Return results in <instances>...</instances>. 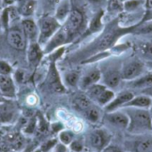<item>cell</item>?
I'll return each mask as SVG.
<instances>
[{
  "instance_id": "obj_1",
  "label": "cell",
  "mask_w": 152,
  "mask_h": 152,
  "mask_svg": "<svg viewBox=\"0 0 152 152\" xmlns=\"http://www.w3.org/2000/svg\"><path fill=\"white\" fill-rule=\"evenodd\" d=\"M129 118L127 131L133 134H144L152 131V119L150 110L138 108H122Z\"/></svg>"
},
{
  "instance_id": "obj_2",
  "label": "cell",
  "mask_w": 152,
  "mask_h": 152,
  "mask_svg": "<svg viewBox=\"0 0 152 152\" xmlns=\"http://www.w3.org/2000/svg\"><path fill=\"white\" fill-rule=\"evenodd\" d=\"M37 26L39 30L37 42L44 47L47 41L61 27V24L54 18L53 15L45 14L39 18L37 22Z\"/></svg>"
},
{
  "instance_id": "obj_3",
  "label": "cell",
  "mask_w": 152,
  "mask_h": 152,
  "mask_svg": "<svg viewBox=\"0 0 152 152\" xmlns=\"http://www.w3.org/2000/svg\"><path fill=\"white\" fill-rule=\"evenodd\" d=\"M145 66L144 64L138 59H132L126 62L121 66V76L122 80L129 82L136 79L144 73Z\"/></svg>"
},
{
  "instance_id": "obj_4",
  "label": "cell",
  "mask_w": 152,
  "mask_h": 152,
  "mask_svg": "<svg viewBox=\"0 0 152 152\" xmlns=\"http://www.w3.org/2000/svg\"><path fill=\"white\" fill-rule=\"evenodd\" d=\"M71 39V37L68 33V31L61 27L54 33V35L47 41V43L44 46V53L45 55H49L56 49L64 47L69 41Z\"/></svg>"
},
{
  "instance_id": "obj_5",
  "label": "cell",
  "mask_w": 152,
  "mask_h": 152,
  "mask_svg": "<svg viewBox=\"0 0 152 152\" xmlns=\"http://www.w3.org/2000/svg\"><path fill=\"white\" fill-rule=\"evenodd\" d=\"M110 135L102 129L93 131L88 136V143L91 149L94 152H102L109 144Z\"/></svg>"
},
{
  "instance_id": "obj_6",
  "label": "cell",
  "mask_w": 152,
  "mask_h": 152,
  "mask_svg": "<svg viewBox=\"0 0 152 152\" xmlns=\"http://www.w3.org/2000/svg\"><path fill=\"white\" fill-rule=\"evenodd\" d=\"M83 23H84L83 13L77 8H72L69 17L62 24V27L68 31L69 36L72 38L81 29Z\"/></svg>"
},
{
  "instance_id": "obj_7",
  "label": "cell",
  "mask_w": 152,
  "mask_h": 152,
  "mask_svg": "<svg viewBox=\"0 0 152 152\" xmlns=\"http://www.w3.org/2000/svg\"><path fill=\"white\" fill-rule=\"evenodd\" d=\"M6 39L9 45L16 50L22 51L27 48L28 41L23 31L21 30V28H9L7 30Z\"/></svg>"
},
{
  "instance_id": "obj_8",
  "label": "cell",
  "mask_w": 152,
  "mask_h": 152,
  "mask_svg": "<svg viewBox=\"0 0 152 152\" xmlns=\"http://www.w3.org/2000/svg\"><path fill=\"white\" fill-rule=\"evenodd\" d=\"M101 80H102V83L104 84L109 89L112 90L118 87L121 82L123 81L121 76V67L118 68L117 65H114L107 68L104 73L102 72Z\"/></svg>"
},
{
  "instance_id": "obj_9",
  "label": "cell",
  "mask_w": 152,
  "mask_h": 152,
  "mask_svg": "<svg viewBox=\"0 0 152 152\" xmlns=\"http://www.w3.org/2000/svg\"><path fill=\"white\" fill-rule=\"evenodd\" d=\"M46 81L48 82L49 87H51L52 90H53L54 92L63 93L66 91V86L64 85L61 78V75L56 67V64L54 62H51L49 65Z\"/></svg>"
},
{
  "instance_id": "obj_10",
  "label": "cell",
  "mask_w": 152,
  "mask_h": 152,
  "mask_svg": "<svg viewBox=\"0 0 152 152\" xmlns=\"http://www.w3.org/2000/svg\"><path fill=\"white\" fill-rule=\"evenodd\" d=\"M20 28L28 43L38 41L39 30L37 22H36L31 17L22 18L20 22Z\"/></svg>"
},
{
  "instance_id": "obj_11",
  "label": "cell",
  "mask_w": 152,
  "mask_h": 152,
  "mask_svg": "<svg viewBox=\"0 0 152 152\" xmlns=\"http://www.w3.org/2000/svg\"><path fill=\"white\" fill-rule=\"evenodd\" d=\"M105 120L110 125L120 129H127L129 125L128 116L124 110H114L108 112L105 116Z\"/></svg>"
},
{
  "instance_id": "obj_12",
  "label": "cell",
  "mask_w": 152,
  "mask_h": 152,
  "mask_svg": "<svg viewBox=\"0 0 152 152\" xmlns=\"http://www.w3.org/2000/svg\"><path fill=\"white\" fill-rule=\"evenodd\" d=\"M27 60L31 67L38 65L45 53L43 47L38 42H31L27 46Z\"/></svg>"
},
{
  "instance_id": "obj_13",
  "label": "cell",
  "mask_w": 152,
  "mask_h": 152,
  "mask_svg": "<svg viewBox=\"0 0 152 152\" xmlns=\"http://www.w3.org/2000/svg\"><path fill=\"white\" fill-rule=\"evenodd\" d=\"M134 94L131 90H124V91L118 93V96H115L114 99L106 107H104V108L107 111V113L114 111V110H118V108H123V106L126 103H127L129 100H131L134 98Z\"/></svg>"
},
{
  "instance_id": "obj_14",
  "label": "cell",
  "mask_w": 152,
  "mask_h": 152,
  "mask_svg": "<svg viewBox=\"0 0 152 152\" xmlns=\"http://www.w3.org/2000/svg\"><path fill=\"white\" fill-rule=\"evenodd\" d=\"M101 79H102L101 70L97 69V68L92 69V70L88 71L85 75L80 77V80L78 82V87L83 90H86L92 85L100 82Z\"/></svg>"
},
{
  "instance_id": "obj_15",
  "label": "cell",
  "mask_w": 152,
  "mask_h": 152,
  "mask_svg": "<svg viewBox=\"0 0 152 152\" xmlns=\"http://www.w3.org/2000/svg\"><path fill=\"white\" fill-rule=\"evenodd\" d=\"M71 10H72V4L70 0H60L55 4L53 16L62 25L67 20V18L69 17Z\"/></svg>"
},
{
  "instance_id": "obj_16",
  "label": "cell",
  "mask_w": 152,
  "mask_h": 152,
  "mask_svg": "<svg viewBox=\"0 0 152 152\" xmlns=\"http://www.w3.org/2000/svg\"><path fill=\"white\" fill-rule=\"evenodd\" d=\"M0 95L7 99L15 97V85L12 75L0 74Z\"/></svg>"
},
{
  "instance_id": "obj_17",
  "label": "cell",
  "mask_w": 152,
  "mask_h": 152,
  "mask_svg": "<svg viewBox=\"0 0 152 152\" xmlns=\"http://www.w3.org/2000/svg\"><path fill=\"white\" fill-rule=\"evenodd\" d=\"M126 86L129 88L127 90H139L140 91L149 86L152 85V72H148L147 73H143L141 76L137 77L134 80L126 82Z\"/></svg>"
},
{
  "instance_id": "obj_18",
  "label": "cell",
  "mask_w": 152,
  "mask_h": 152,
  "mask_svg": "<svg viewBox=\"0 0 152 152\" xmlns=\"http://www.w3.org/2000/svg\"><path fill=\"white\" fill-rule=\"evenodd\" d=\"M17 10L20 17H31L37 8V0H17Z\"/></svg>"
},
{
  "instance_id": "obj_19",
  "label": "cell",
  "mask_w": 152,
  "mask_h": 152,
  "mask_svg": "<svg viewBox=\"0 0 152 152\" xmlns=\"http://www.w3.org/2000/svg\"><path fill=\"white\" fill-rule=\"evenodd\" d=\"M15 116V108L7 102L0 103V125H7L13 121Z\"/></svg>"
},
{
  "instance_id": "obj_20",
  "label": "cell",
  "mask_w": 152,
  "mask_h": 152,
  "mask_svg": "<svg viewBox=\"0 0 152 152\" xmlns=\"http://www.w3.org/2000/svg\"><path fill=\"white\" fill-rule=\"evenodd\" d=\"M152 105V99L151 98L140 94L138 96H134V98L126 103L123 108H147L149 109Z\"/></svg>"
},
{
  "instance_id": "obj_21",
  "label": "cell",
  "mask_w": 152,
  "mask_h": 152,
  "mask_svg": "<svg viewBox=\"0 0 152 152\" xmlns=\"http://www.w3.org/2000/svg\"><path fill=\"white\" fill-rule=\"evenodd\" d=\"M73 105L76 108V109L81 112H85L94 104L93 101L89 99V97L86 93H79L74 97Z\"/></svg>"
},
{
  "instance_id": "obj_22",
  "label": "cell",
  "mask_w": 152,
  "mask_h": 152,
  "mask_svg": "<svg viewBox=\"0 0 152 152\" xmlns=\"http://www.w3.org/2000/svg\"><path fill=\"white\" fill-rule=\"evenodd\" d=\"M116 38H117V34H116L115 30H112L106 32L104 35H102V37L99 40L98 45H97V48L100 50H104V49L110 47L113 44Z\"/></svg>"
},
{
  "instance_id": "obj_23",
  "label": "cell",
  "mask_w": 152,
  "mask_h": 152,
  "mask_svg": "<svg viewBox=\"0 0 152 152\" xmlns=\"http://www.w3.org/2000/svg\"><path fill=\"white\" fill-rule=\"evenodd\" d=\"M108 88L106 87L104 84L102 83H95L94 85H92L91 87H89L86 90V94L89 97V99L92 101H96V99L99 98V96L105 90V89Z\"/></svg>"
},
{
  "instance_id": "obj_24",
  "label": "cell",
  "mask_w": 152,
  "mask_h": 152,
  "mask_svg": "<svg viewBox=\"0 0 152 152\" xmlns=\"http://www.w3.org/2000/svg\"><path fill=\"white\" fill-rule=\"evenodd\" d=\"M134 152H151L152 151V138L147 137L138 140L134 145Z\"/></svg>"
},
{
  "instance_id": "obj_25",
  "label": "cell",
  "mask_w": 152,
  "mask_h": 152,
  "mask_svg": "<svg viewBox=\"0 0 152 152\" xmlns=\"http://www.w3.org/2000/svg\"><path fill=\"white\" fill-rule=\"evenodd\" d=\"M86 118L92 124H96L98 123L101 118H102V112L100 108L94 105L91 106L86 111L84 112Z\"/></svg>"
},
{
  "instance_id": "obj_26",
  "label": "cell",
  "mask_w": 152,
  "mask_h": 152,
  "mask_svg": "<svg viewBox=\"0 0 152 152\" xmlns=\"http://www.w3.org/2000/svg\"><path fill=\"white\" fill-rule=\"evenodd\" d=\"M80 73L76 71H70L64 74V80H63V83L66 86L69 87H76L78 86V82L80 80Z\"/></svg>"
},
{
  "instance_id": "obj_27",
  "label": "cell",
  "mask_w": 152,
  "mask_h": 152,
  "mask_svg": "<svg viewBox=\"0 0 152 152\" xmlns=\"http://www.w3.org/2000/svg\"><path fill=\"white\" fill-rule=\"evenodd\" d=\"M115 97V93L111 89L106 88L105 90L99 96V98L96 99V103L101 107H106Z\"/></svg>"
},
{
  "instance_id": "obj_28",
  "label": "cell",
  "mask_w": 152,
  "mask_h": 152,
  "mask_svg": "<svg viewBox=\"0 0 152 152\" xmlns=\"http://www.w3.org/2000/svg\"><path fill=\"white\" fill-rule=\"evenodd\" d=\"M103 13L101 11L99 13H97L94 17L91 20L90 23H89V28H88V31L90 32H96L98 30H100L102 29V18Z\"/></svg>"
},
{
  "instance_id": "obj_29",
  "label": "cell",
  "mask_w": 152,
  "mask_h": 152,
  "mask_svg": "<svg viewBox=\"0 0 152 152\" xmlns=\"http://www.w3.org/2000/svg\"><path fill=\"white\" fill-rule=\"evenodd\" d=\"M60 142L65 146H69L74 140V133L69 130H61L59 133Z\"/></svg>"
},
{
  "instance_id": "obj_30",
  "label": "cell",
  "mask_w": 152,
  "mask_h": 152,
  "mask_svg": "<svg viewBox=\"0 0 152 152\" xmlns=\"http://www.w3.org/2000/svg\"><path fill=\"white\" fill-rule=\"evenodd\" d=\"M10 142H11V146L12 147L13 150L15 151H20L22 149V147L25 144V140L22 136L19 135V134H15L13 135L11 139H10Z\"/></svg>"
},
{
  "instance_id": "obj_31",
  "label": "cell",
  "mask_w": 152,
  "mask_h": 152,
  "mask_svg": "<svg viewBox=\"0 0 152 152\" xmlns=\"http://www.w3.org/2000/svg\"><path fill=\"white\" fill-rule=\"evenodd\" d=\"M139 51L140 54L146 58H149L152 61V43L147 42L143 43L139 46Z\"/></svg>"
},
{
  "instance_id": "obj_32",
  "label": "cell",
  "mask_w": 152,
  "mask_h": 152,
  "mask_svg": "<svg viewBox=\"0 0 152 152\" xmlns=\"http://www.w3.org/2000/svg\"><path fill=\"white\" fill-rule=\"evenodd\" d=\"M143 4V0H128L124 3V10L127 12L135 11Z\"/></svg>"
},
{
  "instance_id": "obj_33",
  "label": "cell",
  "mask_w": 152,
  "mask_h": 152,
  "mask_svg": "<svg viewBox=\"0 0 152 152\" xmlns=\"http://www.w3.org/2000/svg\"><path fill=\"white\" fill-rule=\"evenodd\" d=\"M124 9V4L120 0H110L108 3V10L110 13H118Z\"/></svg>"
},
{
  "instance_id": "obj_34",
  "label": "cell",
  "mask_w": 152,
  "mask_h": 152,
  "mask_svg": "<svg viewBox=\"0 0 152 152\" xmlns=\"http://www.w3.org/2000/svg\"><path fill=\"white\" fill-rule=\"evenodd\" d=\"M29 78L28 73L23 69H18L14 73V79L19 83H24L26 82Z\"/></svg>"
},
{
  "instance_id": "obj_35",
  "label": "cell",
  "mask_w": 152,
  "mask_h": 152,
  "mask_svg": "<svg viewBox=\"0 0 152 152\" xmlns=\"http://www.w3.org/2000/svg\"><path fill=\"white\" fill-rule=\"evenodd\" d=\"M12 68L8 62L0 60V74L1 75H12Z\"/></svg>"
},
{
  "instance_id": "obj_36",
  "label": "cell",
  "mask_w": 152,
  "mask_h": 152,
  "mask_svg": "<svg viewBox=\"0 0 152 152\" xmlns=\"http://www.w3.org/2000/svg\"><path fill=\"white\" fill-rule=\"evenodd\" d=\"M70 150L73 152H82L83 151V149H84V145L83 143L78 141V140H73V142L69 145Z\"/></svg>"
},
{
  "instance_id": "obj_37",
  "label": "cell",
  "mask_w": 152,
  "mask_h": 152,
  "mask_svg": "<svg viewBox=\"0 0 152 152\" xmlns=\"http://www.w3.org/2000/svg\"><path fill=\"white\" fill-rule=\"evenodd\" d=\"M56 143H57V142H56V141H54V140H51V141H48V142H45V143L42 145V147H41L42 152L50 151L54 147V145H55Z\"/></svg>"
},
{
  "instance_id": "obj_38",
  "label": "cell",
  "mask_w": 152,
  "mask_h": 152,
  "mask_svg": "<svg viewBox=\"0 0 152 152\" xmlns=\"http://www.w3.org/2000/svg\"><path fill=\"white\" fill-rule=\"evenodd\" d=\"M67 146L63 145L62 143H56L54 145V147L51 150L53 152H67Z\"/></svg>"
},
{
  "instance_id": "obj_39",
  "label": "cell",
  "mask_w": 152,
  "mask_h": 152,
  "mask_svg": "<svg viewBox=\"0 0 152 152\" xmlns=\"http://www.w3.org/2000/svg\"><path fill=\"white\" fill-rule=\"evenodd\" d=\"M102 152H123L122 150L118 147V146H115V145H110L109 144L103 151Z\"/></svg>"
},
{
  "instance_id": "obj_40",
  "label": "cell",
  "mask_w": 152,
  "mask_h": 152,
  "mask_svg": "<svg viewBox=\"0 0 152 152\" xmlns=\"http://www.w3.org/2000/svg\"><path fill=\"white\" fill-rule=\"evenodd\" d=\"M140 94H143V95L151 98L152 99V85L147 87V88H145V89H143V90H142L140 91Z\"/></svg>"
},
{
  "instance_id": "obj_41",
  "label": "cell",
  "mask_w": 152,
  "mask_h": 152,
  "mask_svg": "<svg viewBox=\"0 0 152 152\" xmlns=\"http://www.w3.org/2000/svg\"><path fill=\"white\" fill-rule=\"evenodd\" d=\"M143 22H152V8H149L143 17V20H142Z\"/></svg>"
},
{
  "instance_id": "obj_42",
  "label": "cell",
  "mask_w": 152,
  "mask_h": 152,
  "mask_svg": "<svg viewBox=\"0 0 152 152\" xmlns=\"http://www.w3.org/2000/svg\"><path fill=\"white\" fill-rule=\"evenodd\" d=\"M47 1H48L49 4H54V5H55L60 0H47Z\"/></svg>"
},
{
  "instance_id": "obj_43",
  "label": "cell",
  "mask_w": 152,
  "mask_h": 152,
  "mask_svg": "<svg viewBox=\"0 0 152 152\" xmlns=\"http://www.w3.org/2000/svg\"><path fill=\"white\" fill-rule=\"evenodd\" d=\"M147 4L149 8H152V0H147Z\"/></svg>"
},
{
  "instance_id": "obj_44",
  "label": "cell",
  "mask_w": 152,
  "mask_h": 152,
  "mask_svg": "<svg viewBox=\"0 0 152 152\" xmlns=\"http://www.w3.org/2000/svg\"><path fill=\"white\" fill-rule=\"evenodd\" d=\"M3 8H4V6H3V4H2V2H1V0H0V16H1V13H2V10H3Z\"/></svg>"
},
{
  "instance_id": "obj_45",
  "label": "cell",
  "mask_w": 152,
  "mask_h": 152,
  "mask_svg": "<svg viewBox=\"0 0 152 152\" xmlns=\"http://www.w3.org/2000/svg\"><path fill=\"white\" fill-rule=\"evenodd\" d=\"M150 114H151V119H152V105L151 106V108H150Z\"/></svg>"
}]
</instances>
